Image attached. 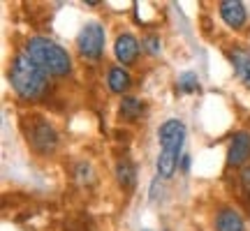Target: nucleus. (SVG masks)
<instances>
[{
  "label": "nucleus",
  "mask_w": 250,
  "mask_h": 231,
  "mask_svg": "<svg viewBox=\"0 0 250 231\" xmlns=\"http://www.w3.org/2000/svg\"><path fill=\"white\" fill-rule=\"evenodd\" d=\"M9 86L23 102H40L51 93V77L40 70L23 51L14 56L9 65Z\"/></svg>",
  "instance_id": "obj_1"
},
{
  "label": "nucleus",
  "mask_w": 250,
  "mask_h": 231,
  "mask_svg": "<svg viewBox=\"0 0 250 231\" xmlns=\"http://www.w3.org/2000/svg\"><path fill=\"white\" fill-rule=\"evenodd\" d=\"M23 54L35 62L40 70H44L51 79H67L74 72V60H72L70 51L58 42H54L51 37H28L26 44H23Z\"/></svg>",
  "instance_id": "obj_2"
},
{
  "label": "nucleus",
  "mask_w": 250,
  "mask_h": 231,
  "mask_svg": "<svg viewBox=\"0 0 250 231\" xmlns=\"http://www.w3.org/2000/svg\"><path fill=\"white\" fill-rule=\"evenodd\" d=\"M186 123L179 118H169L158 127V141H160V155L155 162L158 178L169 180L179 171V162L183 157V143H186Z\"/></svg>",
  "instance_id": "obj_3"
},
{
  "label": "nucleus",
  "mask_w": 250,
  "mask_h": 231,
  "mask_svg": "<svg viewBox=\"0 0 250 231\" xmlns=\"http://www.w3.org/2000/svg\"><path fill=\"white\" fill-rule=\"evenodd\" d=\"M23 132H26V141L30 146V151L35 155H42V157L54 155L58 143H61L58 130L40 114H30V118H26Z\"/></svg>",
  "instance_id": "obj_4"
},
{
  "label": "nucleus",
  "mask_w": 250,
  "mask_h": 231,
  "mask_svg": "<svg viewBox=\"0 0 250 231\" xmlns=\"http://www.w3.org/2000/svg\"><path fill=\"white\" fill-rule=\"evenodd\" d=\"M104 44H107V30L100 21H86L77 35V51L86 62L98 65L104 58Z\"/></svg>",
  "instance_id": "obj_5"
},
{
  "label": "nucleus",
  "mask_w": 250,
  "mask_h": 231,
  "mask_svg": "<svg viewBox=\"0 0 250 231\" xmlns=\"http://www.w3.org/2000/svg\"><path fill=\"white\" fill-rule=\"evenodd\" d=\"M250 164V130H236L227 143V167L243 169Z\"/></svg>",
  "instance_id": "obj_6"
},
{
  "label": "nucleus",
  "mask_w": 250,
  "mask_h": 231,
  "mask_svg": "<svg viewBox=\"0 0 250 231\" xmlns=\"http://www.w3.org/2000/svg\"><path fill=\"white\" fill-rule=\"evenodd\" d=\"M213 231H248V224L236 206L223 204L213 213Z\"/></svg>",
  "instance_id": "obj_7"
},
{
  "label": "nucleus",
  "mask_w": 250,
  "mask_h": 231,
  "mask_svg": "<svg viewBox=\"0 0 250 231\" xmlns=\"http://www.w3.org/2000/svg\"><path fill=\"white\" fill-rule=\"evenodd\" d=\"M139 51H142V42L132 35V33H118L116 39H114V56H116L118 65H134L137 58H139Z\"/></svg>",
  "instance_id": "obj_8"
},
{
  "label": "nucleus",
  "mask_w": 250,
  "mask_h": 231,
  "mask_svg": "<svg viewBox=\"0 0 250 231\" xmlns=\"http://www.w3.org/2000/svg\"><path fill=\"white\" fill-rule=\"evenodd\" d=\"M218 14L225 21V26L232 30H243L248 23V9L241 0H223L218 2Z\"/></svg>",
  "instance_id": "obj_9"
},
{
  "label": "nucleus",
  "mask_w": 250,
  "mask_h": 231,
  "mask_svg": "<svg viewBox=\"0 0 250 231\" xmlns=\"http://www.w3.org/2000/svg\"><path fill=\"white\" fill-rule=\"evenodd\" d=\"M229 62L234 67V74L250 90V51L246 46H232L229 49Z\"/></svg>",
  "instance_id": "obj_10"
},
{
  "label": "nucleus",
  "mask_w": 250,
  "mask_h": 231,
  "mask_svg": "<svg viewBox=\"0 0 250 231\" xmlns=\"http://www.w3.org/2000/svg\"><path fill=\"white\" fill-rule=\"evenodd\" d=\"M107 86L114 95H123L125 97V93L132 88V74L123 65H114V67L107 70Z\"/></svg>",
  "instance_id": "obj_11"
},
{
  "label": "nucleus",
  "mask_w": 250,
  "mask_h": 231,
  "mask_svg": "<svg viewBox=\"0 0 250 231\" xmlns=\"http://www.w3.org/2000/svg\"><path fill=\"white\" fill-rule=\"evenodd\" d=\"M144 114H146V104H144L142 97H137V95H125L121 97L118 102V116H121V120L125 123H137V120H142Z\"/></svg>",
  "instance_id": "obj_12"
},
{
  "label": "nucleus",
  "mask_w": 250,
  "mask_h": 231,
  "mask_svg": "<svg viewBox=\"0 0 250 231\" xmlns=\"http://www.w3.org/2000/svg\"><path fill=\"white\" fill-rule=\"evenodd\" d=\"M116 180L123 190H134L137 187V167L132 164L130 157H118L116 162Z\"/></svg>",
  "instance_id": "obj_13"
},
{
  "label": "nucleus",
  "mask_w": 250,
  "mask_h": 231,
  "mask_svg": "<svg viewBox=\"0 0 250 231\" xmlns=\"http://www.w3.org/2000/svg\"><path fill=\"white\" fill-rule=\"evenodd\" d=\"M179 90L186 93V95H192L199 90V79H197L195 72H183L179 77Z\"/></svg>",
  "instance_id": "obj_14"
},
{
  "label": "nucleus",
  "mask_w": 250,
  "mask_h": 231,
  "mask_svg": "<svg viewBox=\"0 0 250 231\" xmlns=\"http://www.w3.org/2000/svg\"><path fill=\"white\" fill-rule=\"evenodd\" d=\"M142 46L151 56H160V51H162L160 37H158V35H146V37H142Z\"/></svg>",
  "instance_id": "obj_15"
},
{
  "label": "nucleus",
  "mask_w": 250,
  "mask_h": 231,
  "mask_svg": "<svg viewBox=\"0 0 250 231\" xmlns=\"http://www.w3.org/2000/svg\"><path fill=\"white\" fill-rule=\"evenodd\" d=\"M239 190H241V194L250 201V164L243 167V169H239Z\"/></svg>",
  "instance_id": "obj_16"
},
{
  "label": "nucleus",
  "mask_w": 250,
  "mask_h": 231,
  "mask_svg": "<svg viewBox=\"0 0 250 231\" xmlns=\"http://www.w3.org/2000/svg\"><path fill=\"white\" fill-rule=\"evenodd\" d=\"M190 162H192V157H190L188 153H183V157H181V162H179V171H181V173H188V171H190Z\"/></svg>",
  "instance_id": "obj_17"
},
{
  "label": "nucleus",
  "mask_w": 250,
  "mask_h": 231,
  "mask_svg": "<svg viewBox=\"0 0 250 231\" xmlns=\"http://www.w3.org/2000/svg\"><path fill=\"white\" fill-rule=\"evenodd\" d=\"M86 5H88V7H98L100 2H98V0H86Z\"/></svg>",
  "instance_id": "obj_18"
},
{
  "label": "nucleus",
  "mask_w": 250,
  "mask_h": 231,
  "mask_svg": "<svg viewBox=\"0 0 250 231\" xmlns=\"http://www.w3.org/2000/svg\"><path fill=\"white\" fill-rule=\"evenodd\" d=\"M144 231H151V229H144Z\"/></svg>",
  "instance_id": "obj_19"
},
{
  "label": "nucleus",
  "mask_w": 250,
  "mask_h": 231,
  "mask_svg": "<svg viewBox=\"0 0 250 231\" xmlns=\"http://www.w3.org/2000/svg\"><path fill=\"white\" fill-rule=\"evenodd\" d=\"M165 231H169V229H165Z\"/></svg>",
  "instance_id": "obj_20"
}]
</instances>
